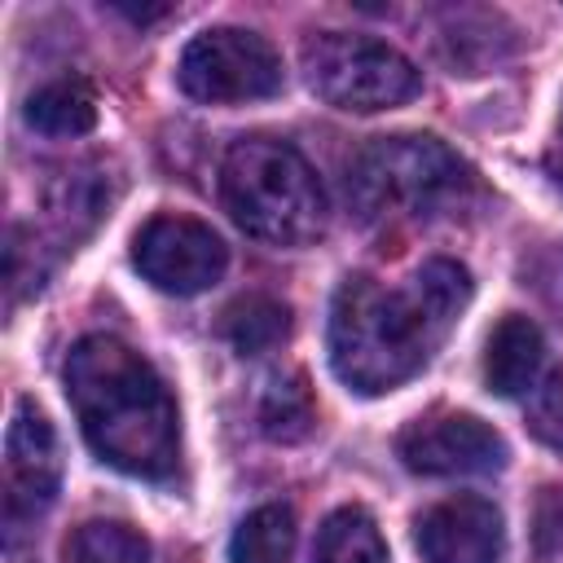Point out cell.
I'll return each mask as SVG.
<instances>
[{
    "mask_svg": "<svg viewBox=\"0 0 563 563\" xmlns=\"http://www.w3.org/2000/svg\"><path fill=\"white\" fill-rule=\"evenodd\" d=\"M4 484H9V515L44 510L62 484L57 431L31 400H18L4 431Z\"/></svg>",
    "mask_w": 563,
    "mask_h": 563,
    "instance_id": "30bf717a",
    "label": "cell"
},
{
    "mask_svg": "<svg viewBox=\"0 0 563 563\" xmlns=\"http://www.w3.org/2000/svg\"><path fill=\"white\" fill-rule=\"evenodd\" d=\"M528 431L545 449L563 453V369H554L545 383L532 387V396H528Z\"/></svg>",
    "mask_w": 563,
    "mask_h": 563,
    "instance_id": "ac0fdd59",
    "label": "cell"
},
{
    "mask_svg": "<svg viewBox=\"0 0 563 563\" xmlns=\"http://www.w3.org/2000/svg\"><path fill=\"white\" fill-rule=\"evenodd\" d=\"M312 563H387V545L378 537V523L361 506H339L317 528Z\"/></svg>",
    "mask_w": 563,
    "mask_h": 563,
    "instance_id": "5bb4252c",
    "label": "cell"
},
{
    "mask_svg": "<svg viewBox=\"0 0 563 563\" xmlns=\"http://www.w3.org/2000/svg\"><path fill=\"white\" fill-rule=\"evenodd\" d=\"M66 400L92 453L136 479H167L180 462V413L158 369L110 334H88L62 365Z\"/></svg>",
    "mask_w": 563,
    "mask_h": 563,
    "instance_id": "7a4b0ae2",
    "label": "cell"
},
{
    "mask_svg": "<svg viewBox=\"0 0 563 563\" xmlns=\"http://www.w3.org/2000/svg\"><path fill=\"white\" fill-rule=\"evenodd\" d=\"M136 273L167 295H202L229 268V246L220 233L194 216H154L132 238Z\"/></svg>",
    "mask_w": 563,
    "mask_h": 563,
    "instance_id": "52a82bcc",
    "label": "cell"
},
{
    "mask_svg": "<svg viewBox=\"0 0 563 563\" xmlns=\"http://www.w3.org/2000/svg\"><path fill=\"white\" fill-rule=\"evenodd\" d=\"M396 453L413 475L453 479V475H493L506 466V440L475 413L440 409L413 418L396 435Z\"/></svg>",
    "mask_w": 563,
    "mask_h": 563,
    "instance_id": "ba28073f",
    "label": "cell"
},
{
    "mask_svg": "<svg viewBox=\"0 0 563 563\" xmlns=\"http://www.w3.org/2000/svg\"><path fill=\"white\" fill-rule=\"evenodd\" d=\"M559 128H563V119H559Z\"/></svg>",
    "mask_w": 563,
    "mask_h": 563,
    "instance_id": "ffe728a7",
    "label": "cell"
},
{
    "mask_svg": "<svg viewBox=\"0 0 563 563\" xmlns=\"http://www.w3.org/2000/svg\"><path fill=\"white\" fill-rule=\"evenodd\" d=\"M229 220L268 246H308L325 229V194L312 163L277 136H242L220 163Z\"/></svg>",
    "mask_w": 563,
    "mask_h": 563,
    "instance_id": "277c9868",
    "label": "cell"
},
{
    "mask_svg": "<svg viewBox=\"0 0 563 563\" xmlns=\"http://www.w3.org/2000/svg\"><path fill=\"white\" fill-rule=\"evenodd\" d=\"M413 545L422 563H501L506 523L488 497L457 493L413 519Z\"/></svg>",
    "mask_w": 563,
    "mask_h": 563,
    "instance_id": "9c48e42d",
    "label": "cell"
},
{
    "mask_svg": "<svg viewBox=\"0 0 563 563\" xmlns=\"http://www.w3.org/2000/svg\"><path fill=\"white\" fill-rule=\"evenodd\" d=\"M471 299V273L457 260H427L405 286L343 277L330 303V365L361 391L383 396L409 383L444 343Z\"/></svg>",
    "mask_w": 563,
    "mask_h": 563,
    "instance_id": "6da1fadb",
    "label": "cell"
},
{
    "mask_svg": "<svg viewBox=\"0 0 563 563\" xmlns=\"http://www.w3.org/2000/svg\"><path fill=\"white\" fill-rule=\"evenodd\" d=\"M290 550H295V515L282 501H268L238 523L229 541V563H290Z\"/></svg>",
    "mask_w": 563,
    "mask_h": 563,
    "instance_id": "2e32d148",
    "label": "cell"
},
{
    "mask_svg": "<svg viewBox=\"0 0 563 563\" xmlns=\"http://www.w3.org/2000/svg\"><path fill=\"white\" fill-rule=\"evenodd\" d=\"M66 563H150V541L119 519H88L70 532Z\"/></svg>",
    "mask_w": 563,
    "mask_h": 563,
    "instance_id": "e0dca14e",
    "label": "cell"
},
{
    "mask_svg": "<svg viewBox=\"0 0 563 563\" xmlns=\"http://www.w3.org/2000/svg\"><path fill=\"white\" fill-rule=\"evenodd\" d=\"M532 537H537V554H563V493L559 488H541Z\"/></svg>",
    "mask_w": 563,
    "mask_h": 563,
    "instance_id": "d6986e66",
    "label": "cell"
},
{
    "mask_svg": "<svg viewBox=\"0 0 563 563\" xmlns=\"http://www.w3.org/2000/svg\"><path fill=\"white\" fill-rule=\"evenodd\" d=\"M343 189L365 224H418L457 211L466 194H475V172L440 136L396 132L352 154Z\"/></svg>",
    "mask_w": 563,
    "mask_h": 563,
    "instance_id": "3957f363",
    "label": "cell"
},
{
    "mask_svg": "<svg viewBox=\"0 0 563 563\" xmlns=\"http://www.w3.org/2000/svg\"><path fill=\"white\" fill-rule=\"evenodd\" d=\"M26 123L44 136H84L97 123V97L84 79H57L31 92Z\"/></svg>",
    "mask_w": 563,
    "mask_h": 563,
    "instance_id": "4fadbf2b",
    "label": "cell"
},
{
    "mask_svg": "<svg viewBox=\"0 0 563 563\" xmlns=\"http://www.w3.org/2000/svg\"><path fill=\"white\" fill-rule=\"evenodd\" d=\"M317 422V405H312V391H308V378L295 369V374H273L264 396H260V431L277 444H295L312 431Z\"/></svg>",
    "mask_w": 563,
    "mask_h": 563,
    "instance_id": "9a60e30c",
    "label": "cell"
},
{
    "mask_svg": "<svg viewBox=\"0 0 563 563\" xmlns=\"http://www.w3.org/2000/svg\"><path fill=\"white\" fill-rule=\"evenodd\" d=\"M541 361H545V339H541L537 321L506 312L493 325L488 347H484V383L497 396H523L537 387Z\"/></svg>",
    "mask_w": 563,
    "mask_h": 563,
    "instance_id": "8fae6325",
    "label": "cell"
},
{
    "mask_svg": "<svg viewBox=\"0 0 563 563\" xmlns=\"http://www.w3.org/2000/svg\"><path fill=\"white\" fill-rule=\"evenodd\" d=\"M176 84L185 97L202 106H242V101L277 97L286 70L264 35L242 26H211L185 44Z\"/></svg>",
    "mask_w": 563,
    "mask_h": 563,
    "instance_id": "8992f818",
    "label": "cell"
},
{
    "mask_svg": "<svg viewBox=\"0 0 563 563\" xmlns=\"http://www.w3.org/2000/svg\"><path fill=\"white\" fill-rule=\"evenodd\" d=\"M308 88L352 114H374L405 106L422 92V70L391 44L374 35H347V31H321L299 53Z\"/></svg>",
    "mask_w": 563,
    "mask_h": 563,
    "instance_id": "5b68a950",
    "label": "cell"
},
{
    "mask_svg": "<svg viewBox=\"0 0 563 563\" xmlns=\"http://www.w3.org/2000/svg\"><path fill=\"white\" fill-rule=\"evenodd\" d=\"M220 330L233 343V352L264 356L277 343H286V334H290V308L282 299H273V295H242V299H233L224 308Z\"/></svg>",
    "mask_w": 563,
    "mask_h": 563,
    "instance_id": "7c38bea8",
    "label": "cell"
}]
</instances>
